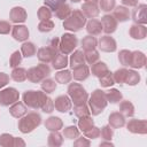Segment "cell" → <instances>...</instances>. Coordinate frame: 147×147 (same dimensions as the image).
<instances>
[{
    "label": "cell",
    "mask_w": 147,
    "mask_h": 147,
    "mask_svg": "<svg viewBox=\"0 0 147 147\" xmlns=\"http://www.w3.org/2000/svg\"><path fill=\"white\" fill-rule=\"evenodd\" d=\"M71 7L68 5V3H63L62 6H60L54 13H55V16L60 20H65L70 14H71Z\"/></svg>",
    "instance_id": "39"
},
{
    "label": "cell",
    "mask_w": 147,
    "mask_h": 147,
    "mask_svg": "<svg viewBox=\"0 0 147 147\" xmlns=\"http://www.w3.org/2000/svg\"><path fill=\"white\" fill-rule=\"evenodd\" d=\"M14 137L9 133H2L0 136V146L2 147H13Z\"/></svg>",
    "instance_id": "51"
},
{
    "label": "cell",
    "mask_w": 147,
    "mask_h": 147,
    "mask_svg": "<svg viewBox=\"0 0 147 147\" xmlns=\"http://www.w3.org/2000/svg\"><path fill=\"white\" fill-rule=\"evenodd\" d=\"M54 29V22L52 20H45V21H40L38 24V30L40 32H51Z\"/></svg>",
    "instance_id": "47"
},
{
    "label": "cell",
    "mask_w": 147,
    "mask_h": 147,
    "mask_svg": "<svg viewBox=\"0 0 147 147\" xmlns=\"http://www.w3.org/2000/svg\"><path fill=\"white\" fill-rule=\"evenodd\" d=\"M36 53H37V48H36V46H34L33 42L25 41V42L22 44V46H21V54H22V56H24V57H31Z\"/></svg>",
    "instance_id": "33"
},
{
    "label": "cell",
    "mask_w": 147,
    "mask_h": 147,
    "mask_svg": "<svg viewBox=\"0 0 147 147\" xmlns=\"http://www.w3.org/2000/svg\"><path fill=\"white\" fill-rule=\"evenodd\" d=\"M90 74H91L90 72V68L86 64H82V65H78V67L74 68L72 72H71L74 79H76L78 82H83V80L87 79Z\"/></svg>",
    "instance_id": "20"
},
{
    "label": "cell",
    "mask_w": 147,
    "mask_h": 147,
    "mask_svg": "<svg viewBox=\"0 0 147 147\" xmlns=\"http://www.w3.org/2000/svg\"><path fill=\"white\" fill-rule=\"evenodd\" d=\"M132 20L136 24H147V5L140 3L137 5L132 11Z\"/></svg>",
    "instance_id": "10"
},
{
    "label": "cell",
    "mask_w": 147,
    "mask_h": 147,
    "mask_svg": "<svg viewBox=\"0 0 147 147\" xmlns=\"http://www.w3.org/2000/svg\"><path fill=\"white\" fill-rule=\"evenodd\" d=\"M88 101V108L92 115L96 116L103 111V109L107 107L108 101L106 99V93L102 90H94L90 96Z\"/></svg>",
    "instance_id": "2"
},
{
    "label": "cell",
    "mask_w": 147,
    "mask_h": 147,
    "mask_svg": "<svg viewBox=\"0 0 147 147\" xmlns=\"http://www.w3.org/2000/svg\"><path fill=\"white\" fill-rule=\"evenodd\" d=\"M85 64V57H84V52L82 49H77L75 52L71 53V56L69 59V65L71 69Z\"/></svg>",
    "instance_id": "22"
},
{
    "label": "cell",
    "mask_w": 147,
    "mask_h": 147,
    "mask_svg": "<svg viewBox=\"0 0 147 147\" xmlns=\"http://www.w3.org/2000/svg\"><path fill=\"white\" fill-rule=\"evenodd\" d=\"M99 146H100V147H102V146H110V147H113L114 144L110 142V140H105V141H101V142L99 144Z\"/></svg>",
    "instance_id": "61"
},
{
    "label": "cell",
    "mask_w": 147,
    "mask_h": 147,
    "mask_svg": "<svg viewBox=\"0 0 147 147\" xmlns=\"http://www.w3.org/2000/svg\"><path fill=\"white\" fill-rule=\"evenodd\" d=\"M20 99V93L14 87H7L0 91V105L3 107L11 106Z\"/></svg>",
    "instance_id": "8"
},
{
    "label": "cell",
    "mask_w": 147,
    "mask_h": 147,
    "mask_svg": "<svg viewBox=\"0 0 147 147\" xmlns=\"http://www.w3.org/2000/svg\"><path fill=\"white\" fill-rule=\"evenodd\" d=\"M22 62V54L20 51H15L11 55H10V59H9V65L11 68H16L21 64Z\"/></svg>",
    "instance_id": "50"
},
{
    "label": "cell",
    "mask_w": 147,
    "mask_h": 147,
    "mask_svg": "<svg viewBox=\"0 0 147 147\" xmlns=\"http://www.w3.org/2000/svg\"><path fill=\"white\" fill-rule=\"evenodd\" d=\"M86 31L88 32V34L91 36H99L102 32V25L101 22L99 20L95 18H91L87 23H86Z\"/></svg>",
    "instance_id": "25"
},
{
    "label": "cell",
    "mask_w": 147,
    "mask_h": 147,
    "mask_svg": "<svg viewBox=\"0 0 147 147\" xmlns=\"http://www.w3.org/2000/svg\"><path fill=\"white\" fill-rule=\"evenodd\" d=\"M117 23L118 22L116 21V18L110 14H107V15L102 16V18H101L102 31L107 34H110V33L115 32L116 29H117Z\"/></svg>",
    "instance_id": "12"
},
{
    "label": "cell",
    "mask_w": 147,
    "mask_h": 147,
    "mask_svg": "<svg viewBox=\"0 0 147 147\" xmlns=\"http://www.w3.org/2000/svg\"><path fill=\"white\" fill-rule=\"evenodd\" d=\"M84 57H85V62L87 64H93L95 63L96 61H99V52L93 49V51H88V52H85L84 53Z\"/></svg>",
    "instance_id": "46"
},
{
    "label": "cell",
    "mask_w": 147,
    "mask_h": 147,
    "mask_svg": "<svg viewBox=\"0 0 147 147\" xmlns=\"http://www.w3.org/2000/svg\"><path fill=\"white\" fill-rule=\"evenodd\" d=\"M9 18L13 23H24L28 18V14H26V10L23 8V7H20V6H16L14 8L10 9V13H9Z\"/></svg>",
    "instance_id": "14"
},
{
    "label": "cell",
    "mask_w": 147,
    "mask_h": 147,
    "mask_svg": "<svg viewBox=\"0 0 147 147\" xmlns=\"http://www.w3.org/2000/svg\"><path fill=\"white\" fill-rule=\"evenodd\" d=\"M71 78H72V75H71L70 70L61 69L60 71H57L55 74V80L60 84H68V83H70Z\"/></svg>",
    "instance_id": "34"
},
{
    "label": "cell",
    "mask_w": 147,
    "mask_h": 147,
    "mask_svg": "<svg viewBox=\"0 0 147 147\" xmlns=\"http://www.w3.org/2000/svg\"><path fill=\"white\" fill-rule=\"evenodd\" d=\"M146 55L140 51H133L131 52V60H130V67L133 69H141L146 65Z\"/></svg>",
    "instance_id": "15"
},
{
    "label": "cell",
    "mask_w": 147,
    "mask_h": 147,
    "mask_svg": "<svg viewBox=\"0 0 147 147\" xmlns=\"http://www.w3.org/2000/svg\"><path fill=\"white\" fill-rule=\"evenodd\" d=\"M40 109L44 111V113H52L54 110V101L46 95V93H44L42 98H41V102H40Z\"/></svg>",
    "instance_id": "36"
},
{
    "label": "cell",
    "mask_w": 147,
    "mask_h": 147,
    "mask_svg": "<svg viewBox=\"0 0 147 147\" xmlns=\"http://www.w3.org/2000/svg\"><path fill=\"white\" fill-rule=\"evenodd\" d=\"M83 133H84L85 137L88 138V139H96V138L100 137V129L93 125L91 129H88L87 131H85V132H83Z\"/></svg>",
    "instance_id": "54"
},
{
    "label": "cell",
    "mask_w": 147,
    "mask_h": 147,
    "mask_svg": "<svg viewBox=\"0 0 147 147\" xmlns=\"http://www.w3.org/2000/svg\"><path fill=\"white\" fill-rule=\"evenodd\" d=\"M105 93H106L107 101L110 102V103H118L122 100V98H123L122 93L117 88H110L109 91H107Z\"/></svg>",
    "instance_id": "35"
},
{
    "label": "cell",
    "mask_w": 147,
    "mask_h": 147,
    "mask_svg": "<svg viewBox=\"0 0 147 147\" xmlns=\"http://www.w3.org/2000/svg\"><path fill=\"white\" fill-rule=\"evenodd\" d=\"M91 65H92V68H91L90 72H92V75L94 77H98L99 78V77H101L103 74H106L108 71V67H107V64L105 62L96 61L95 63H93Z\"/></svg>",
    "instance_id": "29"
},
{
    "label": "cell",
    "mask_w": 147,
    "mask_h": 147,
    "mask_svg": "<svg viewBox=\"0 0 147 147\" xmlns=\"http://www.w3.org/2000/svg\"><path fill=\"white\" fill-rule=\"evenodd\" d=\"M47 144L51 147H60L63 144V136L59 131H51L47 139Z\"/></svg>",
    "instance_id": "30"
},
{
    "label": "cell",
    "mask_w": 147,
    "mask_h": 147,
    "mask_svg": "<svg viewBox=\"0 0 147 147\" xmlns=\"http://www.w3.org/2000/svg\"><path fill=\"white\" fill-rule=\"evenodd\" d=\"M9 113L13 117L15 118H21L22 116H24L26 114V107L23 102L21 101H16L15 103H13L9 108Z\"/></svg>",
    "instance_id": "26"
},
{
    "label": "cell",
    "mask_w": 147,
    "mask_h": 147,
    "mask_svg": "<svg viewBox=\"0 0 147 147\" xmlns=\"http://www.w3.org/2000/svg\"><path fill=\"white\" fill-rule=\"evenodd\" d=\"M98 47L102 51V52H106V53H113L116 51L117 48V45H116V40L106 34L103 37H101L99 40H98Z\"/></svg>",
    "instance_id": "11"
},
{
    "label": "cell",
    "mask_w": 147,
    "mask_h": 147,
    "mask_svg": "<svg viewBox=\"0 0 147 147\" xmlns=\"http://www.w3.org/2000/svg\"><path fill=\"white\" fill-rule=\"evenodd\" d=\"M85 2H95V3H98L99 0H85Z\"/></svg>",
    "instance_id": "62"
},
{
    "label": "cell",
    "mask_w": 147,
    "mask_h": 147,
    "mask_svg": "<svg viewBox=\"0 0 147 147\" xmlns=\"http://www.w3.org/2000/svg\"><path fill=\"white\" fill-rule=\"evenodd\" d=\"M38 18L40 21H45V20H51L52 18V10L47 7V6H41L39 9H38Z\"/></svg>",
    "instance_id": "48"
},
{
    "label": "cell",
    "mask_w": 147,
    "mask_h": 147,
    "mask_svg": "<svg viewBox=\"0 0 147 147\" xmlns=\"http://www.w3.org/2000/svg\"><path fill=\"white\" fill-rule=\"evenodd\" d=\"M139 82H140V75H139L136 70H127L124 84H127V85H130V86H134V85H137Z\"/></svg>",
    "instance_id": "37"
},
{
    "label": "cell",
    "mask_w": 147,
    "mask_h": 147,
    "mask_svg": "<svg viewBox=\"0 0 147 147\" xmlns=\"http://www.w3.org/2000/svg\"><path fill=\"white\" fill-rule=\"evenodd\" d=\"M40 86H41V90L46 93H53L56 88V83L55 80L51 79V78H45L40 82Z\"/></svg>",
    "instance_id": "40"
},
{
    "label": "cell",
    "mask_w": 147,
    "mask_h": 147,
    "mask_svg": "<svg viewBox=\"0 0 147 147\" xmlns=\"http://www.w3.org/2000/svg\"><path fill=\"white\" fill-rule=\"evenodd\" d=\"M80 10L86 16V18H94L100 14V8L95 2H84Z\"/></svg>",
    "instance_id": "17"
},
{
    "label": "cell",
    "mask_w": 147,
    "mask_h": 147,
    "mask_svg": "<svg viewBox=\"0 0 147 147\" xmlns=\"http://www.w3.org/2000/svg\"><path fill=\"white\" fill-rule=\"evenodd\" d=\"M78 45V39L74 33H63L60 38V53L68 55L74 52Z\"/></svg>",
    "instance_id": "6"
},
{
    "label": "cell",
    "mask_w": 147,
    "mask_h": 147,
    "mask_svg": "<svg viewBox=\"0 0 147 147\" xmlns=\"http://www.w3.org/2000/svg\"><path fill=\"white\" fill-rule=\"evenodd\" d=\"M10 77L13 80L17 82V83H22L24 80L28 79L26 77V70L22 67H16V68H13V71L10 74Z\"/></svg>",
    "instance_id": "32"
},
{
    "label": "cell",
    "mask_w": 147,
    "mask_h": 147,
    "mask_svg": "<svg viewBox=\"0 0 147 147\" xmlns=\"http://www.w3.org/2000/svg\"><path fill=\"white\" fill-rule=\"evenodd\" d=\"M80 45H82V48H83L84 52L93 51V49H95V47L98 46V40H96V38H95L94 36L88 34V36H86V37H84V38L82 39Z\"/></svg>",
    "instance_id": "28"
},
{
    "label": "cell",
    "mask_w": 147,
    "mask_h": 147,
    "mask_svg": "<svg viewBox=\"0 0 147 147\" xmlns=\"http://www.w3.org/2000/svg\"><path fill=\"white\" fill-rule=\"evenodd\" d=\"M130 15H131L130 10L125 6H117V7H115L114 14H113V16L116 18L117 22H126V21H129Z\"/></svg>",
    "instance_id": "24"
},
{
    "label": "cell",
    "mask_w": 147,
    "mask_h": 147,
    "mask_svg": "<svg viewBox=\"0 0 147 147\" xmlns=\"http://www.w3.org/2000/svg\"><path fill=\"white\" fill-rule=\"evenodd\" d=\"M55 55H56V52L53 48H51L49 46L40 47L37 52L38 60L42 63H51L53 61V59L55 57Z\"/></svg>",
    "instance_id": "16"
},
{
    "label": "cell",
    "mask_w": 147,
    "mask_h": 147,
    "mask_svg": "<svg viewBox=\"0 0 147 147\" xmlns=\"http://www.w3.org/2000/svg\"><path fill=\"white\" fill-rule=\"evenodd\" d=\"M129 132L134 134H146L147 133V121L146 119H130L126 124Z\"/></svg>",
    "instance_id": "9"
},
{
    "label": "cell",
    "mask_w": 147,
    "mask_h": 147,
    "mask_svg": "<svg viewBox=\"0 0 147 147\" xmlns=\"http://www.w3.org/2000/svg\"><path fill=\"white\" fill-rule=\"evenodd\" d=\"M108 122L113 129H119L125 125V116H123L119 111H114L109 115Z\"/></svg>",
    "instance_id": "21"
},
{
    "label": "cell",
    "mask_w": 147,
    "mask_h": 147,
    "mask_svg": "<svg viewBox=\"0 0 147 147\" xmlns=\"http://www.w3.org/2000/svg\"><path fill=\"white\" fill-rule=\"evenodd\" d=\"M49 75H51V68L48 67L47 63H42V62L36 67L30 68L26 71V77L31 83H40Z\"/></svg>",
    "instance_id": "5"
},
{
    "label": "cell",
    "mask_w": 147,
    "mask_h": 147,
    "mask_svg": "<svg viewBox=\"0 0 147 147\" xmlns=\"http://www.w3.org/2000/svg\"><path fill=\"white\" fill-rule=\"evenodd\" d=\"M11 36L17 41H25L29 38V29L25 25L16 24L11 26Z\"/></svg>",
    "instance_id": "19"
},
{
    "label": "cell",
    "mask_w": 147,
    "mask_h": 147,
    "mask_svg": "<svg viewBox=\"0 0 147 147\" xmlns=\"http://www.w3.org/2000/svg\"><path fill=\"white\" fill-rule=\"evenodd\" d=\"M70 1H71V2H75V3H77V2H79L80 0H70Z\"/></svg>",
    "instance_id": "63"
},
{
    "label": "cell",
    "mask_w": 147,
    "mask_h": 147,
    "mask_svg": "<svg viewBox=\"0 0 147 147\" xmlns=\"http://www.w3.org/2000/svg\"><path fill=\"white\" fill-rule=\"evenodd\" d=\"M72 107L71 99L69 95H59L54 101V108L60 113H68Z\"/></svg>",
    "instance_id": "13"
},
{
    "label": "cell",
    "mask_w": 147,
    "mask_h": 147,
    "mask_svg": "<svg viewBox=\"0 0 147 147\" xmlns=\"http://www.w3.org/2000/svg\"><path fill=\"white\" fill-rule=\"evenodd\" d=\"M45 92L41 91H25L23 93V102L25 106L32 108V109H38L40 108V102H41V98L44 95Z\"/></svg>",
    "instance_id": "7"
},
{
    "label": "cell",
    "mask_w": 147,
    "mask_h": 147,
    "mask_svg": "<svg viewBox=\"0 0 147 147\" xmlns=\"http://www.w3.org/2000/svg\"><path fill=\"white\" fill-rule=\"evenodd\" d=\"M25 146V141L22 138H16L14 137V142H13V147H24Z\"/></svg>",
    "instance_id": "59"
},
{
    "label": "cell",
    "mask_w": 147,
    "mask_h": 147,
    "mask_svg": "<svg viewBox=\"0 0 147 147\" xmlns=\"http://www.w3.org/2000/svg\"><path fill=\"white\" fill-rule=\"evenodd\" d=\"M53 68L56 69V70H61V69H64L68 63H69V60H68V56L62 54V53H56L55 57L53 59V61L51 62Z\"/></svg>",
    "instance_id": "27"
},
{
    "label": "cell",
    "mask_w": 147,
    "mask_h": 147,
    "mask_svg": "<svg viewBox=\"0 0 147 147\" xmlns=\"http://www.w3.org/2000/svg\"><path fill=\"white\" fill-rule=\"evenodd\" d=\"M79 129L76 127L75 125H70V126H67L63 129V137L67 138V139H76L77 137H79Z\"/></svg>",
    "instance_id": "41"
},
{
    "label": "cell",
    "mask_w": 147,
    "mask_h": 147,
    "mask_svg": "<svg viewBox=\"0 0 147 147\" xmlns=\"http://www.w3.org/2000/svg\"><path fill=\"white\" fill-rule=\"evenodd\" d=\"M85 24H86V16L83 14L80 9L72 10L71 14L65 20H63V28L71 32L80 31Z\"/></svg>",
    "instance_id": "1"
},
{
    "label": "cell",
    "mask_w": 147,
    "mask_h": 147,
    "mask_svg": "<svg viewBox=\"0 0 147 147\" xmlns=\"http://www.w3.org/2000/svg\"><path fill=\"white\" fill-rule=\"evenodd\" d=\"M122 3L125 7H136L138 5V0H122Z\"/></svg>",
    "instance_id": "60"
},
{
    "label": "cell",
    "mask_w": 147,
    "mask_h": 147,
    "mask_svg": "<svg viewBox=\"0 0 147 147\" xmlns=\"http://www.w3.org/2000/svg\"><path fill=\"white\" fill-rule=\"evenodd\" d=\"M68 95L71 99L74 105H83L86 103L88 100V94L86 90L79 83H70L68 86Z\"/></svg>",
    "instance_id": "4"
},
{
    "label": "cell",
    "mask_w": 147,
    "mask_h": 147,
    "mask_svg": "<svg viewBox=\"0 0 147 147\" xmlns=\"http://www.w3.org/2000/svg\"><path fill=\"white\" fill-rule=\"evenodd\" d=\"M91 145L90 140L83 137H77V139L74 141V147H88Z\"/></svg>",
    "instance_id": "55"
},
{
    "label": "cell",
    "mask_w": 147,
    "mask_h": 147,
    "mask_svg": "<svg viewBox=\"0 0 147 147\" xmlns=\"http://www.w3.org/2000/svg\"><path fill=\"white\" fill-rule=\"evenodd\" d=\"M9 82V76L5 72H0V88H3Z\"/></svg>",
    "instance_id": "58"
},
{
    "label": "cell",
    "mask_w": 147,
    "mask_h": 147,
    "mask_svg": "<svg viewBox=\"0 0 147 147\" xmlns=\"http://www.w3.org/2000/svg\"><path fill=\"white\" fill-rule=\"evenodd\" d=\"M119 113L123 116L126 117H132L134 115V106L131 101L129 100H124L119 103Z\"/></svg>",
    "instance_id": "31"
},
{
    "label": "cell",
    "mask_w": 147,
    "mask_h": 147,
    "mask_svg": "<svg viewBox=\"0 0 147 147\" xmlns=\"http://www.w3.org/2000/svg\"><path fill=\"white\" fill-rule=\"evenodd\" d=\"M44 125L48 131H59L63 127V122L57 116H51L45 121Z\"/></svg>",
    "instance_id": "23"
},
{
    "label": "cell",
    "mask_w": 147,
    "mask_h": 147,
    "mask_svg": "<svg viewBox=\"0 0 147 147\" xmlns=\"http://www.w3.org/2000/svg\"><path fill=\"white\" fill-rule=\"evenodd\" d=\"M130 60H131V51L129 49H122L118 53V61L124 67H130Z\"/></svg>",
    "instance_id": "44"
},
{
    "label": "cell",
    "mask_w": 147,
    "mask_h": 147,
    "mask_svg": "<svg viewBox=\"0 0 147 147\" xmlns=\"http://www.w3.org/2000/svg\"><path fill=\"white\" fill-rule=\"evenodd\" d=\"M113 134H114V131H113V127L108 124V125H103L100 130V136L102 137L103 140H111L113 138Z\"/></svg>",
    "instance_id": "52"
},
{
    "label": "cell",
    "mask_w": 147,
    "mask_h": 147,
    "mask_svg": "<svg viewBox=\"0 0 147 147\" xmlns=\"http://www.w3.org/2000/svg\"><path fill=\"white\" fill-rule=\"evenodd\" d=\"M40 124H41V116L38 113L31 111V113H28L24 116H22L20 118L17 125H18V130L22 133L26 134V133L32 132Z\"/></svg>",
    "instance_id": "3"
},
{
    "label": "cell",
    "mask_w": 147,
    "mask_h": 147,
    "mask_svg": "<svg viewBox=\"0 0 147 147\" xmlns=\"http://www.w3.org/2000/svg\"><path fill=\"white\" fill-rule=\"evenodd\" d=\"M11 31V25L7 21H0V34H8Z\"/></svg>",
    "instance_id": "56"
},
{
    "label": "cell",
    "mask_w": 147,
    "mask_h": 147,
    "mask_svg": "<svg viewBox=\"0 0 147 147\" xmlns=\"http://www.w3.org/2000/svg\"><path fill=\"white\" fill-rule=\"evenodd\" d=\"M51 48H53L56 53H59V51H60V39L59 38H53L52 40H51V42H49V45H48Z\"/></svg>",
    "instance_id": "57"
},
{
    "label": "cell",
    "mask_w": 147,
    "mask_h": 147,
    "mask_svg": "<svg viewBox=\"0 0 147 147\" xmlns=\"http://www.w3.org/2000/svg\"><path fill=\"white\" fill-rule=\"evenodd\" d=\"M45 6H47L52 11H55L60 6L65 3V0H44Z\"/></svg>",
    "instance_id": "53"
},
{
    "label": "cell",
    "mask_w": 147,
    "mask_h": 147,
    "mask_svg": "<svg viewBox=\"0 0 147 147\" xmlns=\"http://www.w3.org/2000/svg\"><path fill=\"white\" fill-rule=\"evenodd\" d=\"M93 125H94V122H93V119H92L91 116L80 117L79 121H78V129H79V131H82V132L87 131V130L91 129Z\"/></svg>",
    "instance_id": "38"
},
{
    "label": "cell",
    "mask_w": 147,
    "mask_h": 147,
    "mask_svg": "<svg viewBox=\"0 0 147 147\" xmlns=\"http://www.w3.org/2000/svg\"><path fill=\"white\" fill-rule=\"evenodd\" d=\"M129 34L131 38H133L136 40H142L147 36V28H146V25L134 23L133 25H131V28L129 30Z\"/></svg>",
    "instance_id": "18"
},
{
    "label": "cell",
    "mask_w": 147,
    "mask_h": 147,
    "mask_svg": "<svg viewBox=\"0 0 147 147\" xmlns=\"http://www.w3.org/2000/svg\"><path fill=\"white\" fill-rule=\"evenodd\" d=\"M116 6L115 0H99V8L106 13L113 10Z\"/></svg>",
    "instance_id": "49"
},
{
    "label": "cell",
    "mask_w": 147,
    "mask_h": 147,
    "mask_svg": "<svg viewBox=\"0 0 147 147\" xmlns=\"http://www.w3.org/2000/svg\"><path fill=\"white\" fill-rule=\"evenodd\" d=\"M126 72H127V69H126V68L117 69V70L113 74L114 82L117 83V84H124V82H125V77H126Z\"/></svg>",
    "instance_id": "45"
},
{
    "label": "cell",
    "mask_w": 147,
    "mask_h": 147,
    "mask_svg": "<svg viewBox=\"0 0 147 147\" xmlns=\"http://www.w3.org/2000/svg\"><path fill=\"white\" fill-rule=\"evenodd\" d=\"M74 113L75 115L80 118V117H84V116H90L91 111H90V108L87 107L86 103H83V105H76L74 107Z\"/></svg>",
    "instance_id": "43"
},
{
    "label": "cell",
    "mask_w": 147,
    "mask_h": 147,
    "mask_svg": "<svg viewBox=\"0 0 147 147\" xmlns=\"http://www.w3.org/2000/svg\"><path fill=\"white\" fill-rule=\"evenodd\" d=\"M99 83L102 87H110L111 85H114L115 82L113 78V72H110L108 70L106 74H103L101 77H99Z\"/></svg>",
    "instance_id": "42"
}]
</instances>
